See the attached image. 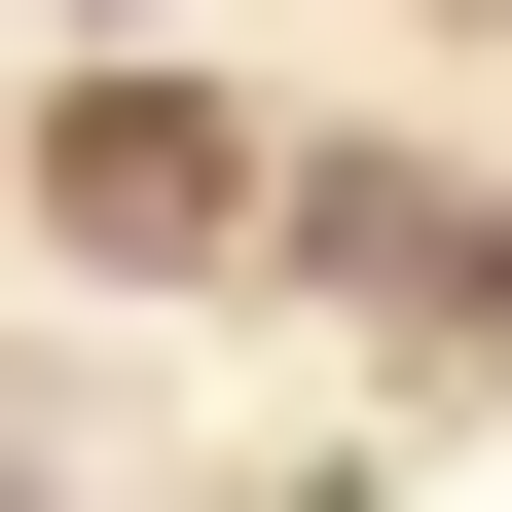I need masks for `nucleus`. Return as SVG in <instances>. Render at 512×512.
<instances>
[{
    "instance_id": "f257e3e1",
    "label": "nucleus",
    "mask_w": 512,
    "mask_h": 512,
    "mask_svg": "<svg viewBox=\"0 0 512 512\" xmlns=\"http://www.w3.org/2000/svg\"><path fill=\"white\" fill-rule=\"evenodd\" d=\"M256 220H293L256 110H183V74H74V110H37V256H74V293H220Z\"/></svg>"
}]
</instances>
